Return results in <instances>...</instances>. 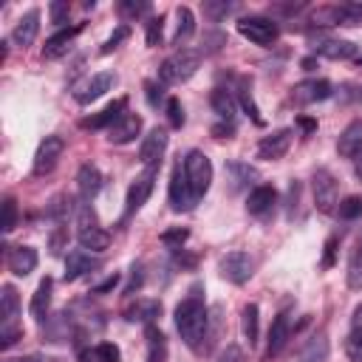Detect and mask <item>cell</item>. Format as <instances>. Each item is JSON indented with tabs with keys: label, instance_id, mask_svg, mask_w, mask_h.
Returning <instances> with one entry per match:
<instances>
[{
	"label": "cell",
	"instance_id": "obj_1",
	"mask_svg": "<svg viewBox=\"0 0 362 362\" xmlns=\"http://www.w3.org/2000/svg\"><path fill=\"white\" fill-rule=\"evenodd\" d=\"M206 325H209V311L195 291L175 305V328L187 342V348L201 351V342L206 339Z\"/></svg>",
	"mask_w": 362,
	"mask_h": 362
},
{
	"label": "cell",
	"instance_id": "obj_2",
	"mask_svg": "<svg viewBox=\"0 0 362 362\" xmlns=\"http://www.w3.org/2000/svg\"><path fill=\"white\" fill-rule=\"evenodd\" d=\"M198 65H201V54L195 48H178V51H173L161 62L158 82L161 85H181V82L192 79V74L198 71Z\"/></svg>",
	"mask_w": 362,
	"mask_h": 362
},
{
	"label": "cell",
	"instance_id": "obj_3",
	"mask_svg": "<svg viewBox=\"0 0 362 362\" xmlns=\"http://www.w3.org/2000/svg\"><path fill=\"white\" fill-rule=\"evenodd\" d=\"M184 175L189 181V189H192L195 201L204 198L206 189H209V184H212V161L206 158V153L189 150L187 158H184Z\"/></svg>",
	"mask_w": 362,
	"mask_h": 362
},
{
	"label": "cell",
	"instance_id": "obj_4",
	"mask_svg": "<svg viewBox=\"0 0 362 362\" xmlns=\"http://www.w3.org/2000/svg\"><path fill=\"white\" fill-rule=\"evenodd\" d=\"M218 272H221L223 280H229V283H235V286H243V283L252 277V272H255V260H252L249 252L235 249V252H226V255L218 260Z\"/></svg>",
	"mask_w": 362,
	"mask_h": 362
},
{
	"label": "cell",
	"instance_id": "obj_5",
	"mask_svg": "<svg viewBox=\"0 0 362 362\" xmlns=\"http://www.w3.org/2000/svg\"><path fill=\"white\" fill-rule=\"evenodd\" d=\"M238 34L246 37L249 42H255V45H272L277 40L280 28L269 17H240L238 20Z\"/></svg>",
	"mask_w": 362,
	"mask_h": 362
},
{
	"label": "cell",
	"instance_id": "obj_6",
	"mask_svg": "<svg viewBox=\"0 0 362 362\" xmlns=\"http://www.w3.org/2000/svg\"><path fill=\"white\" fill-rule=\"evenodd\" d=\"M62 150H65V141H62V136H45V139L40 141L37 153H34V164H31V173H34V175H45V173H51V170L57 167V161H59Z\"/></svg>",
	"mask_w": 362,
	"mask_h": 362
},
{
	"label": "cell",
	"instance_id": "obj_7",
	"mask_svg": "<svg viewBox=\"0 0 362 362\" xmlns=\"http://www.w3.org/2000/svg\"><path fill=\"white\" fill-rule=\"evenodd\" d=\"M156 175H158V164L144 167V170L136 175V181H133V184H130V189H127V209H124V215H133L136 209H141V206H144V201H147V198H150V192H153Z\"/></svg>",
	"mask_w": 362,
	"mask_h": 362
},
{
	"label": "cell",
	"instance_id": "obj_8",
	"mask_svg": "<svg viewBox=\"0 0 362 362\" xmlns=\"http://www.w3.org/2000/svg\"><path fill=\"white\" fill-rule=\"evenodd\" d=\"M192 204H195V195L184 175V164L178 161L170 175V206H173V212H187V209H192Z\"/></svg>",
	"mask_w": 362,
	"mask_h": 362
},
{
	"label": "cell",
	"instance_id": "obj_9",
	"mask_svg": "<svg viewBox=\"0 0 362 362\" xmlns=\"http://www.w3.org/2000/svg\"><path fill=\"white\" fill-rule=\"evenodd\" d=\"M113 82H116V76H113L110 71H99V74L88 76V79L74 90V99H76L79 105H90V102H96L99 96H105V93L113 88Z\"/></svg>",
	"mask_w": 362,
	"mask_h": 362
},
{
	"label": "cell",
	"instance_id": "obj_10",
	"mask_svg": "<svg viewBox=\"0 0 362 362\" xmlns=\"http://www.w3.org/2000/svg\"><path fill=\"white\" fill-rule=\"evenodd\" d=\"M311 187H314V204H317V209L325 212V215L334 212L337 209V181H334V175L328 170H317Z\"/></svg>",
	"mask_w": 362,
	"mask_h": 362
},
{
	"label": "cell",
	"instance_id": "obj_11",
	"mask_svg": "<svg viewBox=\"0 0 362 362\" xmlns=\"http://www.w3.org/2000/svg\"><path fill=\"white\" fill-rule=\"evenodd\" d=\"M291 136H294L291 127H283V130H274L272 136H263L260 144H257V158H263V161L283 158L288 153V147H291Z\"/></svg>",
	"mask_w": 362,
	"mask_h": 362
},
{
	"label": "cell",
	"instance_id": "obj_12",
	"mask_svg": "<svg viewBox=\"0 0 362 362\" xmlns=\"http://www.w3.org/2000/svg\"><path fill=\"white\" fill-rule=\"evenodd\" d=\"M167 150V130L164 127H153L144 139H141V147H139V161L144 167H153V164H161V156Z\"/></svg>",
	"mask_w": 362,
	"mask_h": 362
},
{
	"label": "cell",
	"instance_id": "obj_13",
	"mask_svg": "<svg viewBox=\"0 0 362 362\" xmlns=\"http://www.w3.org/2000/svg\"><path fill=\"white\" fill-rule=\"evenodd\" d=\"M331 96V82L325 79H305L300 85L291 88V99L297 105H311V102H322Z\"/></svg>",
	"mask_w": 362,
	"mask_h": 362
},
{
	"label": "cell",
	"instance_id": "obj_14",
	"mask_svg": "<svg viewBox=\"0 0 362 362\" xmlns=\"http://www.w3.org/2000/svg\"><path fill=\"white\" fill-rule=\"evenodd\" d=\"M124 107H127V99L119 96V99H113L110 105H105L99 113L88 116V119L82 122V127H90V130H102V127H107V130H110V127L124 116Z\"/></svg>",
	"mask_w": 362,
	"mask_h": 362
},
{
	"label": "cell",
	"instance_id": "obj_15",
	"mask_svg": "<svg viewBox=\"0 0 362 362\" xmlns=\"http://www.w3.org/2000/svg\"><path fill=\"white\" fill-rule=\"evenodd\" d=\"M17 314H20V297L14 286H3L0 288V331L17 328Z\"/></svg>",
	"mask_w": 362,
	"mask_h": 362
},
{
	"label": "cell",
	"instance_id": "obj_16",
	"mask_svg": "<svg viewBox=\"0 0 362 362\" xmlns=\"http://www.w3.org/2000/svg\"><path fill=\"white\" fill-rule=\"evenodd\" d=\"M141 116H136V113H124L110 130H107V141H113V144H127V141H133L139 133H141Z\"/></svg>",
	"mask_w": 362,
	"mask_h": 362
},
{
	"label": "cell",
	"instance_id": "obj_17",
	"mask_svg": "<svg viewBox=\"0 0 362 362\" xmlns=\"http://www.w3.org/2000/svg\"><path fill=\"white\" fill-rule=\"evenodd\" d=\"M337 153H339L342 158H356V156H362V122H359V119L351 122V124L339 133V139H337Z\"/></svg>",
	"mask_w": 362,
	"mask_h": 362
},
{
	"label": "cell",
	"instance_id": "obj_18",
	"mask_svg": "<svg viewBox=\"0 0 362 362\" xmlns=\"http://www.w3.org/2000/svg\"><path fill=\"white\" fill-rule=\"evenodd\" d=\"M37 34H40V11H37V8H28V11L17 20V25H14V31H11V40L25 48V45H31V42L37 40Z\"/></svg>",
	"mask_w": 362,
	"mask_h": 362
},
{
	"label": "cell",
	"instance_id": "obj_19",
	"mask_svg": "<svg viewBox=\"0 0 362 362\" xmlns=\"http://www.w3.org/2000/svg\"><path fill=\"white\" fill-rule=\"evenodd\" d=\"M79 31H82V23L74 25V28H62V31H57L54 37H48L45 45H42V57H45V59H57V57H62V54L71 48V42H74V37H76Z\"/></svg>",
	"mask_w": 362,
	"mask_h": 362
},
{
	"label": "cell",
	"instance_id": "obj_20",
	"mask_svg": "<svg viewBox=\"0 0 362 362\" xmlns=\"http://www.w3.org/2000/svg\"><path fill=\"white\" fill-rule=\"evenodd\" d=\"M288 314H277L274 320H272V328H269V345H266V359H272V356H277L283 348H286V342H288Z\"/></svg>",
	"mask_w": 362,
	"mask_h": 362
},
{
	"label": "cell",
	"instance_id": "obj_21",
	"mask_svg": "<svg viewBox=\"0 0 362 362\" xmlns=\"http://www.w3.org/2000/svg\"><path fill=\"white\" fill-rule=\"evenodd\" d=\"M76 187H79V195L85 201H93L102 189V173L93 164H82L79 173H76Z\"/></svg>",
	"mask_w": 362,
	"mask_h": 362
},
{
	"label": "cell",
	"instance_id": "obj_22",
	"mask_svg": "<svg viewBox=\"0 0 362 362\" xmlns=\"http://www.w3.org/2000/svg\"><path fill=\"white\" fill-rule=\"evenodd\" d=\"M8 269H11V274H17V277L31 274V272L37 269V252H34L31 246H14V249L8 252Z\"/></svg>",
	"mask_w": 362,
	"mask_h": 362
},
{
	"label": "cell",
	"instance_id": "obj_23",
	"mask_svg": "<svg viewBox=\"0 0 362 362\" xmlns=\"http://www.w3.org/2000/svg\"><path fill=\"white\" fill-rule=\"evenodd\" d=\"M99 263L85 252V249H74V252H68V257H65V280H79L85 272H90V269H96Z\"/></svg>",
	"mask_w": 362,
	"mask_h": 362
},
{
	"label": "cell",
	"instance_id": "obj_24",
	"mask_svg": "<svg viewBox=\"0 0 362 362\" xmlns=\"http://www.w3.org/2000/svg\"><path fill=\"white\" fill-rule=\"evenodd\" d=\"M274 201H277L274 187L260 184V187H255V189L249 192V198H246V209H249L252 215H263V212H269V209L274 206Z\"/></svg>",
	"mask_w": 362,
	"mask_h": 362
},
{
	"label": "cell",
	"instance_id": "obj_25",
	"mask_svg": "<svg viewBox=\"0 0 362 362\" xmlns=\"http://www.w3.org/2000/svg\"><path fill=\"white\" fill-rule=\"evenodd\" d=\"M226 175H229V189L232 192H240L243 187H249L255 178H257V170L243 164V161H229L226 164Z\"/></svg>",
	"mask_w": 362,
	"mask_h": 362
},
{
	"label": "cell",
	"instance_id": "obj_26",
	"mask_svg": "<svg viewBox=\"0 0 362 362\" xmlns=\"http://www.w3.org/2000/svg\"><path fill=\"white\" fill-rule=\"evenodd\" d=\"M51 288H54L51 277L40 280V286H37V291H34V297H31V305H28L31 317H34V320H40V322L48 317V308H51Z\"/></svg>",
	"mask_w": 362,
	"mask_h": 362
},
{
	"label": "cell",
	"instance_id": "obj_27",
	"mask_svg": "<svg viewBox=\"0 0 362 362\" xmlns=\"http://www.w3.org/2000/svg\"><path fill=\"white\" fill-rule=\"evenodd\" d=\"M158 314H161V303H158V300H136V303L127 305V311H124V317H127L130 322H144V325H150Z\"/></svg>",
	"mask_w": 362,
	"mask_h": 362
},
{
	"label": "cell",
	"instance_id": "obj_28",
	"mask_svg": "<svg viewBox=\"0 0 362 362\" xmlns=\"http://www.w3.org/2000/svg\"><path fill=\"white\" fill-rule=\"evenodd\" d=\"M76 240L82 249H90V252H105L110 246V235L102 229V226H88V229H79L76 232Z\"/></svg>",
	"mask_w": 362,
	"mask_h": 362
},
{
	"label": "cell",
	"instance_id": "obj_29",
	"mask_svg": "<svg viewBox=\"0 0 362 362\" xmlns=\"http://www.w3.org/2000/svg\"><path fill=\"white\" fill-rule=\"evenodd\" d=\"M209 105H212V110H215L223 122H235L238 105H235V99H232V93H229L226 88H215V90L209 93Z\"/></svg>",
	"mask_w": 362,
	"mask_h": 362
},
{
	"label": "cell",
	"instance_id": "obj_30",
	"mask_svg": "<svg viewBox=\"0 0 362 362\" xmlns=\"http://www.w3.org/2000/svg\"><path fill=\"white\" fill-rule=\"evenodd\" d=\"M317 54L320 57H328V59H348L356 54V45L351 40H328V42H320L317 45Z\"/></svg>",
	"mask_w": 362,
	"mask_h": 362
},
{
	"label": "cell",
	"instance_id": "obj_31",
	"mask_svg": "<svg viewBox=\"0 0 362 362\" xmlns=\"http://www.w3.org/2000/svg\"><path fill=\"white\" fill-rule=\"evenodd\" d=\"M325 359H328V339H325V334H317L305 342L297 362H325Z\"/></svg>",
	"mask_w": 362,
	"mask_h": 362
},
{
	"label": "cell",
	"instance_id": "obj_32",
	"mask_svg": "<svg viewBox=\"0 0 362 362\" xmlns=\"http://www.w3.org/2000/svg\"><path fill=\"white\" fill-rule=\"evenodd\" d=\"M175 17H178V25H175V42L181 45V42H187L189 37H192V31H195V14H192V8L189 6H178L175 8Z\"/></svg>",
	"mask_w": 362,
	"mask_h": 362
},
{
	"label": "cell",
	"instance_id": "obj_33",
	"mask_svg": "<svg viewBox=\"0 0 362 362\" xmlns=\"http://www.w3.org/2000/svg\"><path fill=\"white\" fill-rule=\"evenodd\" d=\"M147 348H150L147 351V362H164V356H167V339L153 325H147Z\"/></svg>",
	"mask_w": 362,
	"mask_h": 362
},
{
	"label": "cell",
	"instance_id": "obj_34",
	"mask_svg": "<svg viewBox=\"0 0 362 362\" xmlns=\"http://www.w3.org/2000/svg\"><path fill=\"white\" fill-rule=\"evenodd\" d=\"M243 337L249 339V345H255L257 337H260V311H257L255 303H249L243 308Z\"/></svg>",
	"mask_w": 362,
	"mask_h": 362
},
{
	"label": "cell",
	"instance_id": "obj_35",
	"mask_svg": "<svg viewBox=\"0 0 362 362\" xmlns=\"http://www.w3.org/2000/svg\"><path fill=\"white\" fill-rule=\"evenodd\" d=\"M240 105H243V110L252 116L255 124H263V116H260V110H257V105H255V99H252V85H249L246 79L240 82Z\"/></svg>",
	"mask_w": 362,
	"mask_h": 362
},
{
	"label": "cell",
	"instance_id": "obj_36",
	"mask_svg": "<svg viewBox=\"0 0 362 362\" xmlns=\"http://www.w3.org/2000/svg\"><path fill=\"white\" fill-rule=\"evenodd\" d=\"M337 212H339L342 221H354V218H359V215H362V198H359V195H348L345 201H339Z\"/></svg>",
	"mask_w": 362,
	"mask_h": 362
},
{
	"label": "cell",
	"instance_id": "obj_37",
	"mask_svg": "<svg viewBox=\"0 0 362 362\" xmlns=\"http://www.w3.org/2000/svg\"><path fill=\"white\" fill-rule=\"evenodd\" d=\"M345 354L351 362H362V328H351L345 339Z\"/></svg>",
	"mask_w": 362,
	"mask_h": 362
},
{
	"label": "cell",
	"instance_id": "obj_38",
	"mask_svg": "<svg viewBox=\"0 0 362 362\" xmlns=\"http://www.w3.org/2000/svg\"><path fill=\"white\" fill-rule=\"evenodd\" d=\"M221 305H215L212 308V314H209V325H206V342H204V351H209L212 345H215V339L221 337Z\"/></svg>",
	"mask_w": 362,
	"mask_h": 362
},
{
	"label": "cell",
	"instance_id": "obj_39",
	"mask_svg": "<svg viewBox=\"0 0 362 362\" xmlns=\"http://www.w3.org/2000/svg\"><path fill=\"white\" fill-rule=\"evenodd\" d=\"M17 226V201L14 198H6L3 201V221H0V229L3 232H11Z\"/></svg>",
	"mask_w": 362,
	"mask_h": 362
},
{
	"label": "cell",
	"instance_id": "obj_40",
	"mask_svg": "<svg viewBox=\"0 0 362 362\" xmlns=\"http://www.w3.org/2000/svg\"><path fill=\"white\" fill-rule=\"evenodd\" d=\"M204 11H206L212 20H223L226 14L238 11V6H235V3H215V0H206V3H204Z\"/></svg>",
	"mask_w": 362,
	"mask_h": 362
},
{
	"label": "cell",
	"instance_id": "obj_41",
	"mask_svg": "<svg viewBox=\"0 0 362 362\" xmlns=\"http://www.w3.org/2000/svg\"><path fill=\"white\" fill-rule=\"evenodd\" d=\"M348 286L351 288H362V252H356L348 263Z\"/></svg>",
	"mask_w": 362,
	"mask_h": 362
},
{
	"label": "cell",
	"instance_id": "obj_42",
	"mask_svg": "<svg viewBox=\"0 0 362 362\" xmlns=\"http://www.w3.org/2000/svg\"><path fill=\"white\" fill-rule=\"evenodd\" d=\"M93 351H96L99 362H122V351H119L113 342H99Z\"/></svg>",
	"mask_w": 362,
	"mask_h": 362
},
{
	"label": "cell",
	"instance_id": "obj_43",
	"mask_svg": "<svg viewBox=\"0 0 362 362\" xmlns=\"http://www.w3.org/2000/svg\"><path fill=\"white\" fill-rule=\"evenodd\" d=\"M164 34V17H153L147 20V45H158Z\"/></svg>",
	"mask_w": 362,
	"mask_h": 362
},
{
	"label": "cell",
	"instance_id": "obj_44",
	"mask_svg": "<svg viewBox=\"0 0 362 362\" xmlns=\"http://www.w3.org/2000/svg\"><path fill=\"white\" fill-rule=\"evenodd\" d=\"M167 119H170L173 127H181L184 124V107H181V102L175 96L167 99Z\"/></svg>",
	"mask_w": 362,
	"mask_h": 362
},
{
	"label": "cell",
	"instance_id": "obj_45",
	"mask_svg": "<svg viewBox=\"0 0 362 362\" xmlns=\"http://www.w3.org/2000/svg\"><path fill=\"white\" fill-rule=\"evenodd\" d=\"M127 37H130V28H127V25H119V28H116V31L107 37V42L102 45V54H110L113 48H119V42H124Z\"/></svg>",
	"mask_w": 362,
	"mask_h": 362
},
{
	"label": "cell",
	"instance_id": "obj_46",
	"mask_svg": "<svg viewBox=\"0 0 362 362\" xmlns=\"http://www.w3.org/2000/svg\"><path fill=\"white\" fill-rule=\"evenodd\" d=\"M76 221H79V229H88V226H99L96 221V212L90 209V204H82L79 212H76Z\"/></svg>",
	"mask_w": 362,
	"mask_h": 362
},
{
	"label": "cell",
	"instance_id": "obj_47",
	"mask_svg": "<svg viewBox=\"0 0 362 362\" xmlns=\"http://www.w3.org/2000/svg\"><path fill=\"white\" fill-rule=\"evenodd\" d=\"M48 11H51V23H65L68 20V11H71V6L68 3H62V0H54L51 6H48Z\"/></svg>",
	"mask_w": 362,
	"mask_h": 362
},
{
	"label": "cell",
	"instance_id": "obj_48",
	"mask_svg": "<svg viewBox=\"0 0 362 362\" xmlns=\"http://www.w3.org/2000/svg\"><path fill=\"white\" fill-rule=\"evenodd\" d=\"M218 362H246V356H243V351H240L238 345H226V348L218 354Z\"/></svg>",
	"mask_w": 362,
	"mask_h": 362
},
{
	"label": "cell",
	"instance_id": "obj_49",
	"mask_svg": "<svg viewBox=\"0 0 362 362\" xmlns=\"http://www.w3.org/2000/svg\"><path fill=\"white\" fill-rule=\"evenodd\" d=\"M119 11H122V14H127V17H141V14H147V11H150V3H122V6H119Z\"/></svg>",
	"mask_w": 362,
	"mask_h": 362
},
{
	"label": "cell",
	"instance_id": "obj_50",
	"mask_svg": "<svg viewBox=\"0 0 362 362\" xmlns=\"http://www.w3.org/2000/svg\"><path fill=\"white\" fill-rule=\"evenodd\" d=\"M68 204H71V198H68V195H57V198L51 201V206H48V215L59 221V218H62V212L68 209Z\"/></svg>",
	"mask_w": 362,
	"mask_h": 362
},
{
	"label": "cell",
	"instance_id": "obj_51",
	"mask_svg": "<svg viewBox=\"0 0 362 362\" xmlns=\"http://www.w3.org/2000/svg\"><path fill=\"white\" fill-rule=\"evenodd\" d=\"M187 235H189L187 229H170V232H164V235H161V240H164L167 246H175V243L181 246V243L187 240Z\"/></svg>",
	"mask_w": 362,
	"mask_h": 362
},
{
	"label": "cell",
	"instance_id": "obj_52",
	"mask_svg": "<svg viewBox=\"0 0 362 362\" xmlns=\"http://www.w3.org/2000/svg\"><path fill=\"white\" fill-rule=\"evenodd\" d=\"M23 337V328H8V331H0V348L6 351V348H11L17 339Z\"/></svg>",
	"mask_w": 362,
	"mask_h": 362
},
{
	"label": "cell",
	"instance_id": "obj_53",
	"mask_svg": "<svg viewBox=\"0 0 362 362\" xmlns=\"http://www.w3.org/2000/svg\"><path fill=\"white\" fill-rule=\"evenodd\" d=\"M212 133H215V139H232V133H235V122H221V124L212 127Z\"/></svg>",
	"mask_w": 362,
	"mask_h": 362
},
{
	"label": "cell",
	"instance_id": "obj_54",
	"mask_svg": "<svg viewBox=\"0 0 362 362\" xmlns=\"http://www.w3.org/2000/svg\"><path fill=\"white\" fill-rule=\"evenodd\" d=\"M65 240H68V232H65V229H57V232L51 235V252H54V255H59Z\"/></svg>",
	"mask_w": 362,
	"mask_h": 362
},
{
	"label": "cell",
	"instance_id": "obj_55",
	"mask_svg": "<svg viewBox=\"0 0 362 362\" xmlns=\"http://www.w3.org/2000/svg\"><path fill=\"white\" fill-rule=\"evenodd\" d=\"M334 252H337V238H328L325 240V255H322V266H334Z\"/></svg>",
	"mask_w": 362,
	"mask_h": 362
},
{
	"label": "cell",
	"instance_id": "obj_56",
	"mask_svg": "<svg viewBox=\"0 0 362 362\" xmlns=\"http://www.w3.org/2000/svg\"><path fill=\"white\" fill-rule=\"evenodd\" d=\"M345 102H362V88L359 85H348V88H342V93H339Z\"/></svg>",
	"mask_w": 362,
	"mask_h": 362
},
{
	"label": "cell",
	"instance_id": "obj_57",
	"mask_svg": "<svg viewBox=\"0 0 362 362\" xmlns=\"http://www.w3.org/2000/svg\"><path fill=\"white\" fill-rule=\"evenodd\" d=\"M139 286H141V266H133V277H130V286H127L124 291H127V294H133Z\"/></svg>",
	"mask_w": 362,
	"mask_h": 362
},
{
	"label": "cell",
	"instance_id": "obj_58",
	"mask_svg": "<svg viewBox=\"0 0 362 362\" xmlns=\"http://www.w3.org/2000/svg\"><path fill=\"white\" fill-rule=\"evenodd\" d=\"M116 283H119V274H110V277H107L105 283H99V286H96L93 291H96V294H105V291H110V288H116Z\"/></svg>",
	"mask_w": 362,
	"mask_h": 362
},
{
	"label": "cell",
	"instance_id": "obj_59",
	"mask_svg": "<svg viewBox=\"0 0 362 362\" xmlns=\"http://www.w3.org/2000/svg\"><path fill=\"white\" fill-rule=\"evenodd\" d=\"M297 122H300V127H303L305 133H314V130H317V122H314V119H305V116H300Z\"/></svg>",
	"mask_w": 362,
	"mask_h": 362
},
{
	"label": "cell",
	"instance_id": "obj_60",
	"mask_svg": "<svg viewBox=\"0 0 362 362\" xmlns=\"http://www.w3.org/2000/svg\"><path fill=\"white\" fill-rule=\"evenodd\" d=\"M147 99H150L153 105L161 99V93H156V85H153V82H147Z\"/></svg>",
	"mask_w": 362,
	"mask_h": 362
},
{
	"label": "cell",
	"instance_id": "obj_61",
	"mask_svg": "<svg viewBox=\"0 0 362 362\" xmlns=\"http://www.w3.org/2000/svg\"><path fill=\"white\" fill-rule=\"evenodd\" d=\"M354 328H362V305H356L354 311Z\"/></svg>",
	"mask_w": 362,
	"mask_h": 362
},
{
	"label": "cell",
	"instance_id": "obj_62",
	"mask_svg": "<svg viewBox=\"0 0 362 362\" xmlns=\"http://www.w3.org/2000/svg\"><path fill=\"white\" fill-rule=\"evenodd\" d=\"M354 173H356V178L362 181V156H356V158H354Z\"/></svg>",
	"mask_w": 362,
	"mask_h": 362
},
{
	"label": "cell",
	"instance_id": "obj_63",
	"mask_svg": "<svg viewBox=\"0 0 362 362\" xmlns=\"http://www.w3.org/2000/svg\"><path fill=\"white\" fill-rule=\"evenodd\" d=\"M8 362H31V359H8Z\"/></svg>",
	"mask_w": 362,
	"mask_h": 362
},
{
	"label": "cell",
	"instance_id": "obj_64",
	"mask_svg": "<svg viewBox=\"0 0 362 362\" xmlns=\"http://www.w3.org/2000/svg\"><path fill=\"white\" fill-rule=\"evenodd\" d=\"M359 65H362V57H359Z\"/></svg>",
	"mask_w": 362,
	"mask_h": 362
}]
</instances>
